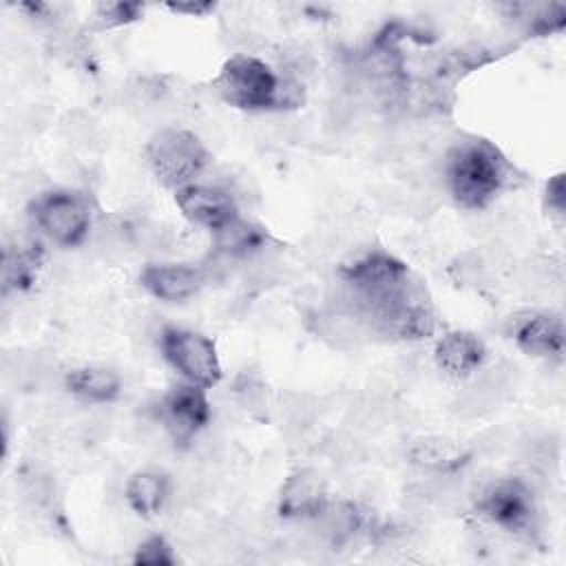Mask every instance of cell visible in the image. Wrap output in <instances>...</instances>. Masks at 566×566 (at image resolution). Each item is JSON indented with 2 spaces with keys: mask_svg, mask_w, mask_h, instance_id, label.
Masks as SVG:
<instances>
[{
  "mask_svg": "<svg viewBox=\"0 0 566 566\" xmlns=\"http://www.w3.org/2000/svg\"><path fill=\"white\" fill-rule=\"evenodd\" d=\"M175 203L190 223L212 232L239 214L234 195L219 184H188L175 190Z\"/></svg>",
  "mask_w": 566,
  "mask_h": 566,
  "instance_id": "11",
  "label": "cell"
},
{
  "mask_svg": "<svg viewBox=\"0 0 566 566\" xmlns=\"http://www.w3.org/2000/svg\"><path fill=\"white\" fill-rule=\"evenodd\" d=\"M329 502L327 484L314 469L294 471L281 486L279 515L283 520H312Z\"/></svg>",
  "mask_w": 566,
  "mask_h": 566,
  "instance_id": "14",
  "label": "cell"
},
{
  "mask_svg": "<svg viewBox=\"0 0 566 566\" xmlns=\"http://www.w3.org/2000/svg\"><path fill=\"white\" fill-rule=\"evenodd\" d=\"M223 102L243 111H285L303 104V82L276 73L250 53L228 57L212 82Z\"/></svg>",
  "mask_w": 566,
  "mask_h": 566,
  "instance_id": "3",
  "label": "cell"
},
{
  "mask_svg": "<svg viewBox=\"0 0 566 566\" xmlns=\"http://www.w3.org/2000/svg\"><path fill=\"white\" fill-rule=\"evenodd\" d=\"M29 212L46 239L62 248H75L84 243L93 230L95 203L82 190L57 188L35 197Z\"/></svg>",
  "mask_w": 566,
  "mask_h": 566,
  "instance_id": "4",
  "label": "cell"
},
{
  "mask_svg": "<svg viewBox=\"0 0 566 566\" xmlns=\"http://www.w3.org/2000/svg\"><path fill=\"white\" fill-rule=\"evenodd\" d=\"M469 385L455 398V411L462 418H480L493 411L513 389L515 367L509 363H495L478 367Z\"/></svg>",
  "mask_w": 566,
  "mask_h": 566,
  "instance_id": "10",
  "label": "cell"
},
{
  "mask_svg": "<svg viewBox=\"0 0 566 566\" xmlns=\"http://www.w3.org/2000/svg\"><path fill=\"white\" fill-rule=\"evenodd\" d=\"M212 407L206 389L192 382L170 387L157 407V420L168 438L179 447H190L195 436L210 424Z\"/></svg>",
  "mask_w": 566,
  "mask_h": 566,
  "instance_id": "8",
  "label": "cell"
},
{
  "mask_svg": "<svg viewBox=\"0 0 566 566\" xmlns=\"http://www.w3.org/2000/svg\"><path fill=\"white\" fill-rule=\"evenodd\" d=\"M146 159L161 186L179 190L206 168L208 150L195 133L166 126L146 144Z\"/></svg>",
  "mask_w": 566,
  "mask_h": 566,
  "instance_id": "5",
  "label": "cell"
},
{
  "mask_svg": "<svg viewBox=\"0 0 566 566\" xmlns=\"http://www.w3.org/2000/svg\"><path fill=\"white\" fill-rule=\"evenodd\" d=\"M283 422V427L290 433H305L314 420H316V400L310 394H296V391H285L276 398L274 409Z\"/></svg>",
  "mask_w": 566,
  "mask_h": 566,
  "instance_id": "22",
  "label": "cell"
},
{
  "mask_svg": "<svg viewBox=\"0 0 566 566\" xmlns=\"http://www.w3.org/2000/svg\"><path fill=\"white\" fill-rule=\"evenodd\" d=\"M544 203H546V210L557 217V219H564V210H566V184H564V172H557L553 175L548 181H546V188H544Z\"/></svg>",
  "mask_w": 566,
  "mask_h": 566,
  "instance_id": "28",
  "label": "cell"
},
{
  "mask_svg": "<svg viewBox=\"0 0 566 566\" xmlns=\"http://www.w3.org/2000/svg\"><path fill=\"white\" fill-rule=\"evenodd\" d=\"M133 562L137 566H172L177 555L164 535H150L135 548Z\"/></svg>",
  "mask_w": 566,
  "mask_h": 566,
  "instance_id": "27",
  "label": "cell"
},
{
  "mask_svg": "<svg viewBox=\"0 0 566 566\" xmlns=\"http://www.w3.org/2000/svg\"><path fill=\"white\" fill-rule=\"evenodd\" d=\"M142 15V2H99L93 9V24L95 29H115L139 20Z\"/></svg>",
  "mask_w": 566,
  "mask_h": 566,
  "instance_id": "26",
  "label": "cell"
},
{
  "mask_svg": "<svg viewBox=\"0 0 566 566\" xmlns=\"http://www.w3.org/2000/svg\"><path fill=\"white\" fill-rule=\"evenodd\" d=\"M475 509L506 533L531 535L535 531L537 504L531 484L522 478H502L486 484L475 497Z\"/></svg>",
  "mask_w": 566,
  "mask_h": 566,
  "instance_id": "6",
  "label": "cell"
},
{
  "mask_svg": "<svg viewBox=\"0 0 566 566\" xmlns=\"http://www.w3.org/2000/svg\"><path fill=\"white\" fill-rule=\"evenodd\" d=\"M64 387L71 396L91 402V405H106L119 396L122 380L119 374L104 365H82L71 369L64 376Z\"/></svg>",
  "mask_w": 566,
  "mask_h": 566,
  "instance_id": "18",
  "label": "cell"
},
{
  "mask_svg": "<svg viewBox=\"0 0 566 566\" xmlns=\"http://www.w3.org/2000/svg\"><path fill=\"white\" fill-rule=\"evenodd\" d=\"M310 329L318 340L340 352H354L374 336L369 323L360 314L329 303L310 316Z\"/></svg>",
  "mask_w": 566,
  "mask_h": 566,
  "instance_id": "12",
  "label": "cell"
},
{
  "mask_svg": "<svg viewBox=\"0 0 566 566\" xmlns=\"http://www.w3.org/2000/svg\"><path fill=\"white\" fill-rule=\"evenodd\" d=\"M511 164L482 137H467L451 144L442 161V181L451 199L464 210L486 208L509 184Z\"/></svg>",
  "mask_w": 566,
  "mask_h": 566,
  "instance_id": "2",
  "label": "cell"
},
{
  "mask_svg": "<svg viewBox=\"0 0 566 566\" xmlns=\"http://www.w3.org/2000/svg\"><path fill=\"white\" fill-rule=\"evenodd\" d=\"M407 458L422 471L458 473L471 460V449L444 436H422L409 444Z\"/></svg>",
  "mask_w": 566,
  "mask_h": 566,
  "instance_id": "16",
  "label": "cell"
},
{
  "mask_svg": "<svg viewBox=\"0 0 566 566\" xmlns=\"http://www.w3.org/2000/svg\"><path fill=\"white\" fill-rule=\"evenodd\" d=\"M234 400L243 411H248L252 418H259V420L268 418L270 411L274 409L268 385L259 376L248 371H243L234 382Z\"/></svg>",
  "mask_w": 566,
  "mask_h": 566,
  "instance_id": "24",
  "label": "cell"
},
{
  "mask_svg": "<svg viewBox=\"0 0 566 566\" xmlns=\"http://www.w3.org/2000/svg\"><path fill=\"white\" fill-rule=\"evenodd\" d=\"M20 495H22L24 504L31 511H38V513H53L55 511V502H57L55 480L38 467H27L22 471V475H20Z\"/></svg>",
  "mask_w": 566,
  "mask_h": 566,
  "instance_id": "23",
  "label": "cell"
},
{
  "mask_svg": "<svg viewBox=\"0 0 566 566\" xmlns=\"http://www.w3.org/2000/svg\"><path fill=\"white\" fill-rule=\"evenodd\" d=\"M509 336L528 356L548 360H562L564 356V318L555 312L531 310L511 316Z\"/></svg>",
  "mask_w": 566,
  "mask_h": 566,
  "instance_id": "9",
  "label": "cell"
},
{
  "mask_svg": "<svg viewBox=\"0 0 566 566\" xmlns=\"http://www.w3.org/2000/svg\"><path fill=\"white\" fill-rule=\"evenodd\" d=\"M520 455L526 462V467L533 469L535 473H548L557 464L559 444L553 436H533L522 444Z\"/></svg>",
  "mask_w": 566,
  "mask_h": 566,
  "instance_id": "25",
  "label": "cell"
},
{
  "mask_svg": "<svg viewBox=\"0 0 566 566\" xmlns=\"http://www.w3.org/2000/svg\"><path fill=\"white\" fill-rule=\"evenodd\" d=\"M502 9L509 11V18H513V22H517L528 35L557 33L566 24V7L557 2H515L504 4Z\"/></svg>",
  "mask_w": 566,
  "mask_h": 566,
  "instance_id": "21",
  "label": "cell"
},
{
  "mask_svg": "<svg viewBox=\"0 0 566 566\" xmlns=\"http://www.w3.org/2000/svg\"><path fill=\"white\" fill-rule=\"evenodd\" d=\"M128 506L148 517L159 513L172 497V482L164 471L157 469H144L128 478L124 489Z\"/></svg>",
  "mask_w": 566,
  "mask_h": 566,
  "instance_id": "19",
  "label": "cell"
},
{
  "mask_svg": "<svg viewBox=\"0 0 566 566\" xmlns=\"http://www.w3.org/2000/svg\"><path fill=\"white\" fill-rule=\"evenodd\" d=\"M433 358L444 374L453 378H467L478 367H482L486 358V347L475 334L455 329V332H447L436 343Z\"/></svg>",
  "mask_w": 566,
  "mask_h": 566,
  "instance_id": "15",
  "label": "cell"
},
{
  "mask_svg": "<svg viewBox=\"0 0 566 566\" xmlns=\"http://www.w3.org/2000/svg\"><path fill=\"white\" fill-rule=\"evenodd\" d=\"M268 243V232L239 214L212 232V252L230 261H245L265 250Z\"/></svg>",
  "mask_w": 566,
  "mask_h": 566,
  "instance_id": "17",
  "label": "cell"
},
{
  "mask_svg": "<svg viewBox=\"0 0 566 566\" xmlns=\"http://www.w3.org/2000/svg\"><path fill=\"white\" fill-rule=\"evenodd\" d=\"M42 259L44 252L35 241L7 245L2 252V294L29 290L40 272Z\"/></svg>",
  "mask_w": 566,
  "mask_h": 566,
  "instance_id": "20",
  "label": "cell"
},
{
  "mask_svg": "<svg viewBox=\"0 0 566 566\" xmlns=\"http://www.w3.org/2000/svg\"><path fill=\"white\" fill-rule=\"evenodd\" d=\"M206 281L203 268L190 263H148L139 272V285L166 303H179L195 296Z\"/></svg>",
  "mask_w": 566,
  "mask_h": 566,
  "instance_id": "13",
  "label": "cell"
},
{
  "mask_svg": "<svg viewBox=\"0 0 566 566\" xmlns=\"http://www.w3.org/2000/svg\"><path fill=\"white\" fill-rule=\"evenodd\" d=\"M161 356L192 385L203 389L221 380V363L214 343L201 332L166 325L159 332Z\"/></svg>",
  "mask_w": 566,
  "mask_h": 566,
  "instance_id": "7",
  "label": "cell"
},
{
  "mask_svg": "<svg viewBox=\"0 0 566 566\" xmlns=\"http://www.w3.org/2000/svg\"><path fill=\"white\" fill-rule=\"evenodd\" d=\"M170 11L175 13H188V15H195V18H203L206 13L214 11V2H177V4H168Z\"/></svg>",
  "mask_w": 566,
  "mask_h": 566,
  "instance_id": "29",
  "label": "cell"
},
{
  "mask_svg": "<svg viewBox=\"0 0 566 566\" xmlns=\"http://www.w3.org/2000/svg\"><path fill=\"white\" fill-rule=\"evenodd\" d=\"M327 303L360 314L374 336L411 340L429 336L436 327L424 283L385 250H367L343 263Z\"/></svg>",
  "mask_w": 566,
  "mask_h": 566,
  "instance_id": "1",
  "label": "cell"
}]
</instances>
